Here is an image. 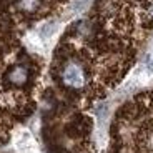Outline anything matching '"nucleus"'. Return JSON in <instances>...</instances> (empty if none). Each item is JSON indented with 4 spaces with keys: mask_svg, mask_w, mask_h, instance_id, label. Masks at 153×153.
Masks as SVG:
<instances>
[{
    "mask_svg": "<svg viewBox=\"0 0 153 153\" xmlns=\"http://www.w3.org/2000/svg\"><path fill=\"white\" fill-rule=\"evenodd\" d=\"M55 32H57V23H55V22H48V23H45V25L40 28L38 33H40V37H42V38H50Z\"/></svg>",
    "mask_w": 153,
    "mask_h": 153,
    "instance_id": "nucleus-3",
    "label": "nucleus"
},
{
    "mask_svg": "<svg viewBox=\"0 0 153 153\" xmlns=\"http://www.w3.org/2000/svg\"><path fill=\"white\" fill-rule=\"evenodd\" d=\"M19 7L23 12H35V8L38 7V0H20Z\"/></svg>",
    "mask_w": 153,
    "mask_h": 153,
    "instance_id": "nucleus-4",
    "label": "nucleus"
},
{
    "mask_svg": "<svg viewBox=\"0 0 153 153\" xmlns=\"http://www.w3.org/2000/svg\"><path fill=\"white\" fill-rule=\"evenodd\" d=\"M150 15H152V17H153V4H152V5H150Z\"/></svg>",
    "mask_w": 153,
    "mask_h": 153,
    "instance_id": "nucleus-5",
    "label": "nucleus"
},
{
    "mask_svg": "<svg viewBox=\"0 0 153 153\" xmlns=\"http://www.w3.org/2000/svg\"><path fill=\"white\" fill-rule=\"evenodd\" d=\"M10 80L15 82V83H23L25 82V78H27V68L25 67H15V68L10 72Z\"/></svg>",
    "mask_w": 153,
    "mask_h": 153,
    "instance_id": "nucleus-2",
    "label": "nucleus"
},
{
    "mask_svg": "<svg viewBox=\"0 0 153 153\" xmlns=\"http://www.w3.org/2000/svg\"><path fill=\"white\" fill-rule=\"evenodd\" d=\"M62 78L65 82L67 85L73 88H80L83 87L85 83V75H83V70H82L80 65H76V63H68L65 65L63 68V73H62Z\"/></svg>",
    "mask_w": 153,
    "mask_h": 153,
    "instance_id": "nucleus-1",
    "label": "nucleus"
}]
</instances>
